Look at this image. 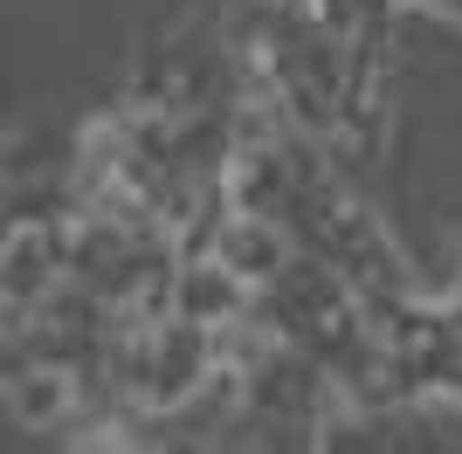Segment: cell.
<instances>
[{
	"instance_id": "cell-1",
	"label": "cell",
	"mask_w": 462,
	"mask_h": 454,
	"mask_svg": "<svg viewBox=\"0 0 462 454\" xmlns=\"http://www.w3.org/2000/svg\"><path fill=\"white\" fill-rule=\"evenodd\" d=\"M221 262L235 268V276H276L283 268V241H276V227L263 221V213H242V221L221 227Z\"/></svg>"
},
{
	"instance_id": "cell-2",
	"label": "cell",
	"mask_w": 462,
	"mask_h": 454,
	"mask_svg": "<svg viewBox=\"0 0 462 454\" xmlns=\"http://www.w3.org/2000/svg\"><path fill=\"white\" fill-rule=\"evenodd\" d=\"M235 303H242V289H235V268H228V262L193 268L187 283H180V310H187L193 323H221V317H235Z\"/></svg>"
},
{
	"instance_id": "cell-3",
	"label": "cell",
	"mask_w": 462,
	"mask_h": 454,
	"mask_svg": "<svg viewBox=\"0 0 462 454\" xmlns=\"http://www.w3.org/2000/svg\"><path fill=\"white\" fill-rule=\"evenodd\" d=\"M62 399H69V378H62V372H28V378L14 386V406H21L28 420H56Z\"/></svg>"
},
{
	"instance_id": "cell-4",
	"label": "cell",
	"mask_w": 462,
	"mask_h": 454,
	"mask_svg": "<svg viewBox=\"0 0 462 454\" xmlns=\"http://www.w3.org/2000/svg\"><path fill=\"white\" fill-rule=\"evenodd\" d=\"M7 289H14V303L21 296H42V283H49V241L42 234H28V241H14V255H7Z\"/></svg>"
}]
</instances>
